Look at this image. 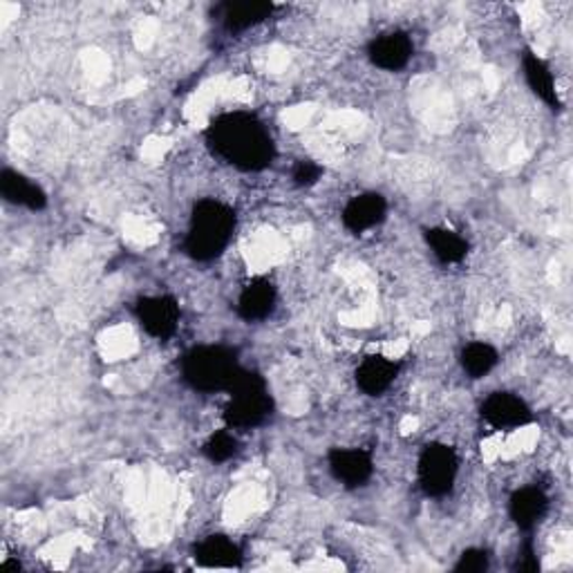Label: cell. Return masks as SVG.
<instances>
[{"instance_id": "obj_1", "label": "cell", "mask_w": 573, "mask_h": 573, "mask_svg": "<svg viewBox=\"0 0 573 573\" xmlns=\"http://www.w3.org/2000/svg\"><path fill=\"white\" fill-rule=\"evenodd\" d=\"M205 140L216 157L242 173H261L276 159V142L265 121L244 110L216 117Z\"/></svg>"}, {"instance_id": "obj_2", "label": "cell", "mask_w": 573, "mask_h": 573, "mask_svg": "<svg viewBox=\"0 0 573 573\" xmlns=\"http://www.w3.org/2000/svg\"><path fill=\"white\" fill-rule=\"evenodd\" d=\"M238 218L235 211L220 200H200L190 211L184 235V253L196 263H211L227 251Z\"/></svg>"}, {"instance_id": "obj_3", "label": "cell", "mask_w": 573, "mask_h": 573, "mask_svg": "<svg viewBox=\"0 0 573 573\" xmlns=\"http://www.w3.org/2000/svg\"><path fill=\"white\" fill-rule=\"evenodd\" d=\"M242 370L238 350L227 345H198L181 359V378L205 395L227 393Z\"/></svg>"}, {"instance_id": "obj_4", "label": "cell", "mask_w": 573, "mask_h": 573, "mask_svg": "<svg viewBox=\"0 0 573 573\" xmlns=\"http://www.w3.org/2000/svg\"><path fill=\"white\" fill-rule=\"evenodd\" d=\"M224 423L231 430H253L267 423L274 415V397L267 381L258 372L242 370L233 386L227 390Z\"/></svg>"}, {"instance_id": "obj_5", "label": "cell", "mask_w": 573, "mask_h": 573, "mask_svg": "<svg viewBox=\"0 0 573 573\" xmlns=\"http://www.w3.org/2000/svg\"><path fill=\"white\" fill-rule=\"evenodd\" d=\"M460 475V455L443 441L426 443L417 460V484L428 497H443L455 488Z\"/></svg>"}, {"instance_id": "obj_6", "label": "cell", "mask_w": 573, "mask_h": 573, "mask_svg": "<svg viewBox=\"0 0 573 573\" xmlns=\"http://www.w3.org/2000/svg\"><path fill=\"white\" fill-rule=\"evenodd\" d=\"M480 417L491 430L497 432H514L533 421V410L529 404L518 397L516 393H491L482 406H480Z\"/></svg>"}, {"instance_id": "obj_7", "label": "cell", "mask_w": 573, "mask_h": 573, "mask_svg": "<svg viewBox=\"0 0 573 573\" xmlns=\"http://www.w3.org/2000/svg\"><path fill=\"white\" fill-rule=\"evenodd\" d=\"M135 318L140 328L157 341H168L179 328L181 309L173 296H144L135 305Z\"/></svg>"}, {"instance_id": "obj_8", "label": "cell", "mask_w": 573, "mask_h": 573, "mask_svg": "<svg viewBox=\"0 0 573 573\" xmlns=\"http://www.w3.org/2000/svg\"><path fill=\"white\" fill-rule=\"evenodd\" d=\"M415 43L401 30H390L374 36L367 43V58L374 68L386 73H399L412 60Z\"/></svg>"}, {"instance_id": "obj_9", "label": "cell", "mask_w": 573, "mask_h": 573, "mask_svg": "<svg viewBox=\"0 0 573 573\" xmlns=\"http://www.w3.org/2000/svg\"><path fill=\"white\" fill-rule=\"evenodd\" d=\"M332 477L350 491L363 488L374 475V458L365 449H332L328 453Z\"/></svg>"}, {"instance_id": "obj_10", "label": "cell", "mask_w": 573, "mask_h": 573, "mask_svg": "<svg viewBox=\"0 0 573 573\" xmlns=\"http://www.w3.org/2000/svg\"><path fill=\"white\" fill-rule=\"evenodd\" d=\"M274 10L276 5L267 0H227V3L216 5L213 16L229 34H242L265 23Z\"/></svg>"}, {"instance_id": "obj_11", "label": "cell", "mask_w": 573, "mask_h": 573, "mask_svg": "<svg viewBox=\"0 0 573 573\" xmlns=\"http://www.w3.org/2000/svg\"><path fill=\"white\" fill-rule=\"evenodd\" d=\"M276 302H278L276 285L265 276H256L242 285L235 311L244 323H263L274 313Z\"/></svg>"}, {"instance_id": "obj_12", "label": "cell", "mask_w": 573, "mask_h": 573, "mask_svg": "<svg viewBox=\"0 0 573 573\" xmlns=\"http://www.w3.org/2000/svg\"><path fill=\"white\" fill-rule=\"evenodd\" d=\"M386 218H388V200L381 194H376V190H365V194L354 196L343 207L341 213L343 227L354 235H363L376 229L378 224H384Z\"/></svg>"}, {"instance_id": "obj_13", "label": "cell", "mask_w": 573, "mask_h": 573, "mask_svg": "<svg viewBox=\"0 0 573 573\" xmlns=\"http://www.w3.org/2000/svg\"><path fill=\"white\" fill-rule=\"evenodd\" d=\"M401 372V365L384 354H367L356 372H354V381L363 395L367 397H384L393 384L397 381Z\"/></svg>"}, {"instance_id": "obj_14", "label": "cell", "mask_w": 573, "mask_h": 573, "mask_svg": "<svg viewBox=\"0 0 573 573\" xmlns=\"http://www.w3.org/2000/svg\"><path fill=\"white\" fill-rule=\"evenodd\" d=\"M0 196L12 207H21L27 211H43L47 209V194L32 181L27 175L14 168L0 170Z\"/></svg>"}, {"instance_id": "obj_15", "label": "cell", "mask_w": 573, "mask_h": 573, "mask_svg": "<svg viewBox=\"0 0 573 573\" xmlns=\"http://www.w3.org/2000/svg\"><path fill=\"white\" fill-rule=\"evenodd\" d=\"M549 511V495L540 486H522L508 499V518L522 531H533Z\"/></svg>"}, {"instance_id": "obj_16", "label": "cell", "mask_w": 573, "mask_h": 573, "mask_svg": "<svg viewBox=\"0 0 573 573\" xmlns=\"http://www.w3.org/2000/svg\"><path fill=\"white\" fill-rule=\"evenodd\" d=\"M522 73L527 79V86L531 88V92L551 110H562V101L558 95V84L555 77L549 68V63L536 54L533 49H527L522 54Z\"/></svg>"}, {"instance_id": "obj_17", "label": "cell", "mask_w": 573, "mask_h": 573, "mask_svg": "<svg viewBox=\"0 0 573 573\" xmlns=\"http://www.w3.org/2000/svg\"><path fill=\"white\" fill-rule=\"evenodd\" d=\"M194 560L200 569H240L244 555L231 538L213 533L194 547Z\"/></svg>"}, {"instance_id": "obj_18", "label": "cell", "mask_w": 573, "mask_h": 573, "mask_svg": "<svg viewBox=\"0 0 573 573\" xmlns=\"http://www.w3.org/2000/svg\"><path fill=\"white\" fill-rule=\"evenodd\" d=\"M423 240L441 265H460L471 251L469 240L451 227H430L423 231Z\"/></svg>"}, {"instance_id": "obj_19", "label": "cell", "mask_w": 573, "mask_h": 573, "mask_svg": "<svg viewBox=\"0 0 573 573\" xmlns=\"http://www.w3.org/2000/svg\"><path fill=\"white\" fill-rule=\"evenodd\" d=\"M499 363V352L484 341L469 343L460 354V365L471 378H484L488 376Z\"/></svg>"}, {"instance_id": "obj_20", "label": "cell", "mask_w": 573, "mask_h": 573, "mask_svg": "<svg viewBox=\"0 0 573 573\" xmlns=\"http://www.w3.org/2000/svg\"><path fill=\"white\" fill-rule=\"evenodd\" d=\"M240 453V441L233 434L231 428L216 430L205 443H202V455L211 464H227Z\"/></svg>"}, {"instance_id": "obj_21", "label": "cell", "mask_w": 573, "mask_h": 573, "mask_svg": "<svg viewBox=\"0 0 573 573\" xmlns=\"http://www.w3.org/2000/svg\"><path fill=\"white\" fill-rule=\"evenodd\" d=\"M323 177V166L316 164L313 159H298L291 168V181L300 188L316 186Z\"/></svg>"}, {"instance_id": "obj_22", "label": "cell", "mask_w": 573, "mask_h": 573, "mask_svg": "<svg viewBox=\"0 0 573 573\" xmlns=\"http://www.w3.org/2000/svg\"><path fill=\"white\" fill-rule=\"evenodd\" d=\"M491 564V558H488V551L486 549H480V547H471L466 551H462L458 564H455V571L458 573H484Z\"/></svg>"}, {"instance_id": "obj_23", "label": "cell", "mask_w": 573, "mask_h": 573, "mask_svg": "<svg viewBox=\"0 0 573 573\" xmlns=\"http://www.w3.org/2000/svg\"><path fill=\"white\" fill-rule=\"evenodd\" d=\"M516 569H518V571H527V573L540 571V560H538V555H536V549H533V544H531V542H527V544L520 549V555H518Z\"/></svg>"}]
</instances>
